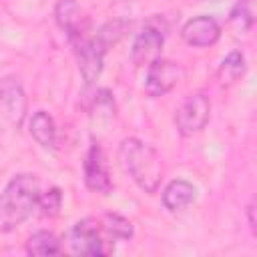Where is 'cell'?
<instances>
[{
    "instance_id": "6da1fadb",
    "label": "cell",
    "mask_w": 257,
    "mask_h": 257,
    "mask_svg": "<svg viewBox=\"0 0 257 257\" xmlns=\"http://www.w3.org/2000/svg\"><path fill=\"white\" fill-rule=\"evenodd\" d=\"M118 161L139 189L149 195L159 191L163 181V159L149 143L137 137L122 139L118 145Z\"/></svg>"
},
{
    "instance_id": "7a4b0ae2",
    "label": "cell",
    "mask_w": 257,
    "mask_h": 257,
    "mask_svg": "<svg viewBox=\"0 0 257 257\" xmlns=\"http://www.w3.org/2000/svg\"><path fill=\"white\" fill-rule=\"evenodd\" d=\"M40 181L32 173L14 175L0 193V233H8L24 223L36 209Z\"/></svg>"
},
{
    "instance_id": "3957f363",
    "label": "cell",
    "mask_w": 257,
    "mask_h": 257,
    "mask_svg": "<svg viewBox=\"0 0 257 257\" xmlns=\"http://www.w3.org/2000/svg\"><path fill=\"white\" fill-rule=\"evenodd\" d=\"M28 100L16 76L0 78V131H18L26 118Z\"/></svg>"
},
{
    "instance_id": "277c9868",
    "label": "cell",
    "mask_w": 257,
    "mask_h": 257,
    "mask_svg": "<svg viewBox=\"0 0 257 257\" xmlns=\"http://www.w3.org/2000/svg\"><path fill=\"white\" fill-rule=\"evenodd\" d=\"M211 118V100L207 94L197 92L185 96V100L175 108V126L181 137H193L201 133Z\"/></svg>"
},
{
    "instance_id": "5b68a950",
    "label": "cell",
    "mask_w": 257,
    "mask_h": 257,
    "mask_svg": "<svg viewBox=\"0 0 257 257\" xmlns=\"http://www.w3.org/2000/svg\"><path fill=\"white\" fill-rule=\"evenodd\" d=\"M183 78H185V68L179 62L161 56L147 66V76H145L143 88H145L147 96L159 98V96H165L167 92H171Z\"/></svg>"
},
{
    "instance_id": "8992f818",
    "label": "cell",
    "mask_w": 257,
    "mask_h": 257,
    "mask_svg": "<svg viewBox=\"0 0 257 257\" xmlns=\"http://www.w3.org/2000/svg\"><path fill=\"white\" fill-rule=\"evenodd\" d=\"M76 50V60H78V70L84 78L86 84H92L104 66V54H106V44L98 36H82L74 42Z\"/></svg>"
},
{
    "instance_id": "52a82bcc",
    "label": "cell",
    "mask_w": 257,
    "mask_h": 257,
    "mask_svg": "<svg viewBox=\"0 0 257 257\" xmlns=\"http://www.w3.org/2000/svg\"><path fill=\"white\" fill-rule=\"evenodd\" d=\"M68 243H70L72 253H76V255L96 257V255L106 253L104 241L100 237V223L92 217L80 219L72 225V229L68 233Z\"/></svg>"
},
{
    "instance_id": "ba28073f",
    "label": "cell",
    "mask_w": 257,
    "mask_h": 257,
    "mask_svg": "<svg viewBox=\"0 0 257 257\" xmlns=\"http://www.w3.org/2000/svg\"><path fill=\"white\" fill-rule=\"evenodd\" d=\"M181 38L195 48H205V46H213L219 38H221V26L219 22L209 16V14H201L195 18H189L183 28H181Z\"/></svg>"
},
{
    "instance_id": "9c48e42d",
    "label": "cell",
    "mask_w": 257,
    "mask_h": 257,
    "mask_svg": "<svg viewBox=\"0 0 257 257\" xmlns=\"http://www.w3.org/2000/svg\"><path fill=\"white\" fill-rule=\"evenodd\" d=\"M82 169H84V183L90 191L100 193V195L110 193L112 181H110V175H108V169H106V163H104V153H102L98 143L90 145V149L84 157Z\"/></svg>"
},
{
    "instance_id": "30bf717a",
    "label": "cell",
    "mask_w": 257,
    "mask_h": 257,
    "mask_svg": "<svg viewBox=\"0 0 257 257\" xmlns=\"http://www.w3.org/2000/svg\"><path fill=\"white\" fill-rule=\"evenodd\" d=\"M163 44H165V36L159 28L147 26L143 32H139V36L133 42L131 48V60L135 66L145 68L151 62H155L157 58H161L163 52Z\"/></svg>"
},
{
    "instance_id": "8fae6325",
    "label": "cell",
    "mask_w": 257,
    "mask_h": 257,
    "mask_svg": "<svg viewBox=\"0 0 257 257\" xmlns=\"http://www.w3.org/2000/svg\"><path fill=\"white\" fill-rule=\"evenodd\" d=\"M54 18L72 42H76L78 38L84 36L88 20L82 14L76 0H58L56 6H54Z\"/></svg>"
},
{
    "instance_id": "7c38bea8",
    "label": "cell",
    "mask_w": 257,
    "mask_h": 257,
    "mask_svg": "<svg viewBox=\"0 0 257 257\" xmlns=\"http://www.w3.org/2000/svg\"><path fill=\"white\" fill-rule=\"evenodd\" d=\"M197 199V189L185 179H175L163 189V205L171 213H179L193 205Z\"/></svg>"
},
{
    "instance_id": "4fadbf2b",
    "label": "cell",
    "mask_w": 257,
    "mask_h": 257,
    "mask_svg": "<svg viewBox=\"0 0 257 257\" xmlns=\"http://www.w3.org/2000/svg\"><path fill=\"white\" fill-rule=\"evenodd\" d=\"M28 133L44 149H52L56 145V124H54V118L46 110H36L30 116Z\"/></svg>"
},
{
    "instance_id": "5bb4252c",
    "label": "cell",
    "mask_w": 257,
    "mask_h": 257,
    "mask_svg": "<svg viewBox=\"0 0 257 257\" xmlns=\"http://www.w3.org/2000/svg\"><path fill=\"white\" fill-rule=\"evenodd\" d=\"M245 56H243V52H239V50H233V52H229L223 60H221V64H219V70H217V78H219V82L223 84V86H231V84H235L243 74H245Z\"/></svg>"
},
{
    "instance_id": "9a60e30c",
    "label": "cell",
    "mask_w": 257,
    "mask_h": 257,
    "mask_svg": "<svg viewBox=\"0 0 257 257\" xmlns=\"http://www.w3.org/2000/svg\"><path fill=\"white\" fill-rule=\"evenodd\" d=\"M28 255H56L60 253V239L52 231H36L26 241Z\"/></svg>"
},
{
    "instance_id": "2e32d148",
    "label": "cell",
    "mask_w": 257,
    "mask_h": 257,
    "mask_svg": "<svg viewBox=\"0 0 257 257\" xmlns=\"http://www.w3.org/2000/svg\"><path fill=\"white\" fill-rule=\"evenodd\" d=\"M100 229L110 237V239H116V241H128L135 233L133 229V223L118 215V213H106L102 217V223H100Z\"/></svg>"
},
{
    "instance_id": "e0dca14e",
    "label": "cell",
    "mask_w": 257,
    "mask_h": 257,
    "mask_svg": "<svg viewBox=\"0 0 257 257\" xmlns=\"http://www.w3.org/2000/svg\"><path fill=\"white\" fill-rule=\"evenodd\" d=\"M229 22L231 26L245 34L253 28L255 24V10H253V0H237L235 6L231 8V14H229Z\"/></svg>"
},
{
    "instance_id": "ac0fdd59",
    "label": "cell",
    "mask_w": 257,
    "mask_h": 257,
    "mask_svg": "<svg viewBox=\"0 0 257 257\" xmlns=\"http://www.w3.org/2000/svg\"><path fill=\"white\" fill-rule=\"evenodd\" d=\"M90 116L96 122H110V120H114V98H112V94L106 88H100V90L94 92Z\"/></svg>"
},
{
    "instance_id": "d6986e66",
    "label": "cell",
    "mask_w": 257,
    "mask_h": 257,
    "mask_svg": "<svg viewBox=\"0 0 257 257\" xmlns=\"http://www.w3.org/2000/svg\"><path fill=\"white\" fill-rule=\"evenodd\" d=\"M60 207H62V191L58 187H52L44 193L40 191V197H38V203H36V209L40 211V215L56 217L60 213Z\"/></svg>"
},
{
    "instance_id": "ffe728a7",
    "label": "cell",
    "mask_w": 257,
    "mask_h": 257,
    "mask_svg": "<svg viewBox=\"0 0 257 257\" xmlns=\"http://www.w3.org/2000/svg\"><path fill=\"white\" fill-rule=\"evenodd\" d=\"M247 217H249L251 233L255 235V233H257V229H255V203H249V207H247Z\"/></svg>"
}]
</instances>
